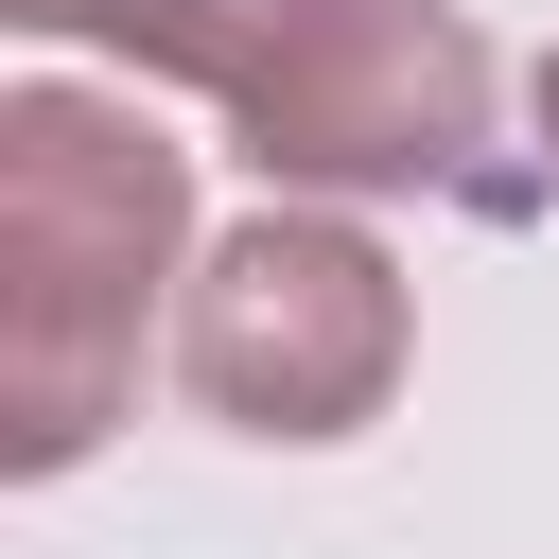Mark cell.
<instances>
[{
    "label": "cell",
    "instance_id": "obj_4",
    "mask_svg": "<svg viewBox=\"0 0 559 559\" xmlns=\"http://www.w3.org/2000/svg\"><path fill=\"white\" fill-rule=\"evenodd\" d=\"M0 17H17V35H105V52H122V17H140V0H0Z\"/></svg>",
    "mask_w": 559,
    "mask_h": 559
},
{
    "label": "cell",
    "instance_id": "obj_2",
    "mask_svg": "<svg viewBox=\"0 0 559 559\" xmlns=\"http://www.w3.org/2000/svg\"><path fill=\"white\" fill-rule=\"evenodd\" d=\"M210 105L245 122V157L280 192H454V210H524V175H489V35L454 0H280Z\"/></svg>",
    "mask_w": 559,
    "mask_h": 559
},
{
    "label": "cell",
    "instance_id": "obj_5",
    "mask_svg": "<svg viewBox=\"0 0 559 559\" xmlns=\"http://www.w3.org/2000/svg\"><path fill=\"white\" fill-rule=\"evenodd\" d=\"M542 140H559V52H542Z\"/></svg>",
    "mask_w": 559,
    "mask_h": 559
},
{
    "label": "cell",
    "instance_id": "obj_3",
    "mask_svg": "<svg viewBox=\"0 0 559 559\" xmlns=\"http://www.w3.org/2000/svg\"><path fill=\"white\" fill-rule=\"evenodd\" d=\"M175 384L227 437H349L402 384V280H384V245L332 227V210L227 227L192 262V297H175Z\"/></svg>",
    "mask_w": 559,
    "mask_h": 559
},
{
    "label": "cell",
    "instance_id": "obj_1",
    "mask_svg": "<svg viewBox=\"0 0 559 559\" xmlns=\"http://www.w3.org/2000/svg\"><path fill=\"white\" fill-rule=\"evenodd\" d=\"M192 227V157L140 105L17 87L0 105V454L70 472L140 384V297Z\"/></svg>",
    "mask_w": 559,
    "mask_h": 559
}]
</instances>
